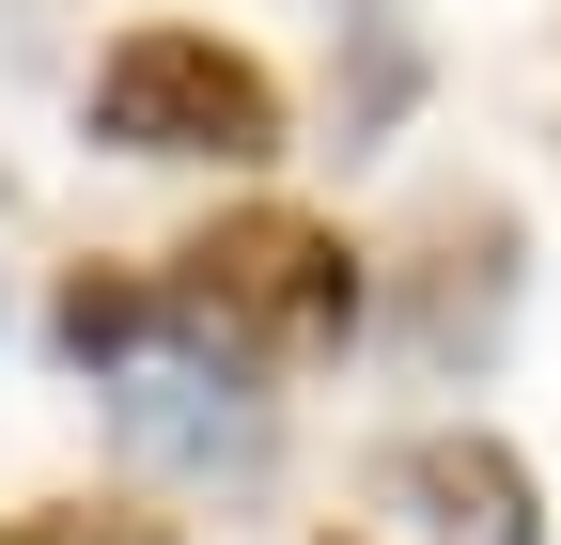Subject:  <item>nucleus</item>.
<instances>
[{"instance_id": "f257e3e1", "label": "nucleus", "mask_w": 561, "mask_h": 545, "mask_svg": "<svg viewBox=\"0 0 561 545\" xmlns=\"http://www.w3.org/2000/svg\"><path fill=\"white\" fill-rule=\"evenodd\" d=\"M343 327H359V250H343L328 219H280V202H250V219L187 234V250L157 265V344L219 359V374L328 359Z\"/></svg>"}, {"instance_id": "f03ea898", "label": "nucleus", "mask_w": 561, "mask_h": 545, "mask_svg": "<svg viewBox=\"0 0 561 545\" xmlns=\"http://www.w3.org/2000/svg\"><path fill=\"white\" fill-rule=\"evenodd\" d=\"M94 141L110 156H219V172H250V156H280V79L250 47H219V32H125L94 62Z\"/></svg>"}, {"instance_id": "7ed1b4c3", "label": "nucleus", "mask_w": 561, "mask_h": 545, "mask_svg": "<svg viewBox=\"0 0 561 545\" xmlns=\"http://www.w3.org/2000/svg\"><path fill=\"white\" fill-rule=\"evenodd\" d=\"M110 421L140 467H187V484H250L265 467V390L219 374V359H187V344H140L110 374Z\"/></svg>"}, {"instance_id": "20e7f679", "label": "nucleus", "mask_w": 561, "mask_h": 545, "mask_svg": "<svg viewBox=\"0 0 561 545\" xmlns=\"http://www.w3.org/2000/svg\"><path fill=\"white\" fill-rule=\"evenodd\" d=\"M515 327V219L500 202H468V219H437L421 234V281H405V359L421 374H453V359H483Z\"/></svg>"}, {"instance_id": "39448f33", "label": "nucleus", "mask_w": 561, "mask_h": 545, "mask_svg": "<svg viewBox=\"0 0 561 545\" xmlns=\"http://www.w3.org/2000/svg\"><path fill=\"white\" fill-rule=\"evenodd\" d=\"M375 484L437 530V545H546V514H530V467L500 452V437H390V467Z\"/></svg>"}, {"instance_id": "423d86ee", "label": "nucleus", "mask_w": 561, "mask_h": 545, "mask_svg": "<svg viewBox=\"0 0 561 545\" xmlns=\"http://www.w3.org/2000/svg\"><path fill=\"white\" fill-rule=\"evenodd\" d=\"M47 344L79 374H125L140 344H157V281H140V265H79V281L47 297Z\"/></svg>"}, {"instance_id": "0eeeda50", "label": "nucleus", "mask_w": 561, "mask_h": 545, "mask_svg": "<svg viewBox=\"0 0 561 545\" xmlns=\"http://www.w3.org/2000/svg\"><path fill=\"white\" fill-rule=\"evenodd\" d=\"M0 545H172L157 514H94V499H62V514H0Z\"/></svg>"}, {"instance_id": "6e6552de", "label": "nucleus", "mask_w": 561, "mask_h": 545, "mask_svg": "<svg viewBox=\"0 0 561 545\" xmlns=\"http://www.w3.org/2000/svg\"><path fill=\"white\" fill-rule=\"evenodd\" d=\"M312 16H328V32H375V16H405V0H312Z\"/></svg>"}]
</instances>
